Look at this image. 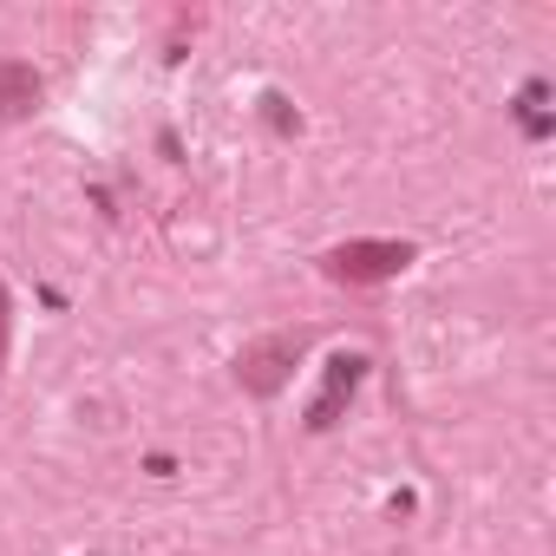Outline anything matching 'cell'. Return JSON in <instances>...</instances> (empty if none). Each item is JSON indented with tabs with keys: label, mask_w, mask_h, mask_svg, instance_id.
I'll return each instance as SVG.
<instances>
[{
	"label": "cell",
	"mask_w": 556,
	"mask_h": 556,
	"mask_svg": "<svg viewBox=\"0 0 556 556\" xmlns=\"http://www.w3.org/2000/svg\"><path fill=\"white\" fill-rule=\"evenodd\" d=\"M295 361H302V334H268V341L242 348L236 380H242L255 400H268V393H282V380L295 374Z\"/></svg>",
	"instance_id": "6da1fadb"
},
{
	"label": "cell",
	"mask_w": 556,
	"mask_h": 556,
	"mask_svg": "<svg viewBox=\"0 0 556 556\" xmlns=\"http://www.w3.org/2000/svg\"><path fill=\"white\" fill-rule=\"evenodd\" d=\"M413 262V242H348L328 255L334 282H393V275Z\"/></svg>",
	"instance_id": "7a4b0ae2"
},
{
	"label": "cell",
	"mask_w": 556,
	"mask_h": 556,
	"mask_svg": "<svg viewBox=\"0 0 556 556\" xmlns=\"http://www.w3.org/2000/svg\"><path fill=\"white\" fill-rule=\"evenodd\" d=\"M361 380H367V361H361V354H334V361H328V387H321V400L308 406V432H328V426L341 419V406L361 393Z\"/></svg>",
	"instance_id": "3957f363"
},
{
	"label": "cell",
	"mask_w": 556,
	"mask_h": 556,
	"mask_svg": "<svg viewBox=\"0 0 556 556\" xmlns=\"http://www.w3.org/2000/svg\"><path fill=\"white\" fill-rule=\"evenodd\" d=\"M40 92L47 86H40V73L27 60H0V118H8V125L14 118H34L40 112Z\"/></svg>",
	"instance_id": "277c9868"
},
{
	"label": "cell",
	"mask_w": 556,
	"mask_h": 556,
	"mask_svg": "<svg viewBox=\"0 0 556 556\" xmlns=\"http://www.w3.org/2000/svg\"><path fill=\"white\" fill-rule=\"evenodd\" d=\"M262 105H268V125H275V131H295V125H302V118H289V99H275V92H268Z\"/></svg>",
	"instance_id": "5b68a950"
},
{
	"label": "cell",
	"mask_w": 556,
	"mask_h": 556,
	"mask_svg": "<svg viewBox=\"0 0 556 556\" xmlns=\"http://www.w3.org/2000/svg\"><path fill=\"white\" fill-rule=\"evenodd\" d=\"M0 361H8V289H0Z\"/></svg>",
	"instance_id": "8992f818"
}]
</instances>
